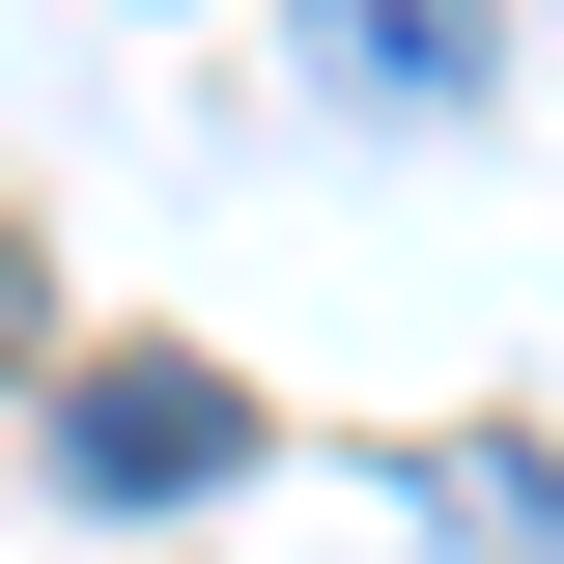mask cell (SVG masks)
<instances>
[{"label": "cell", "mask_w": 564, "mask_h": 564, "mask_svg": "<svg viewBox=\"0 0 564 564\" xmlns=\"http://www.w3.org/2000/svg\"><path fill=\"white\" fill-rule=\"evenodd\" d=\"M57 480H85V508H198V480H254V395L170 367V339H113V367L57 395Z\"/></svg>", "instance_id": "6da1fadb"}, {"label": "cell", "mask_w": 564, "mask_h": 564, "mask_svg": "<svg viewBox=\"0 0 564 564\" xmlns=\"http://www.w3.org/2000/svg\"><path fill=\"white\" fill-rule=\"evenodd\" d=\"M0 339H29V254H0Z\"/></svg>", "instance_id": "3957f363"}, {"label": "cell", "mask_w": 564, "mask_h": 564, "mask_svg": "<svg viewBox=\"0 0 564 564\" xmlns=\"http://www.w3.org/2000/svg\"><path fill=\"white\" fill-rule=\"evenodd\" d=\"M311 57H339V85H395V113H452L508 29H480V0H311Z\"/></svg>", "instance_id": "7a4b0ae2"}]
</instances>
